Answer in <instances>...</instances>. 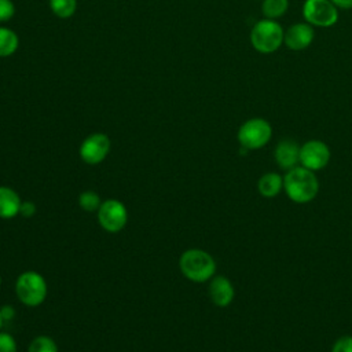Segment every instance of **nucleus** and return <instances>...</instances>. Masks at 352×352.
I'll return each instance as SVG.
<instances>
[{
    "instance_id": "f257e3e1",
    "label": "nucleus",
    "mask_w": 352,
    "mask_h": 352,
    "mask_svg": "<svg viewBox=\"0 0 352 352\" xmlns=\"http://www.w3.org/2000/svg\"><path fill=\"white\" fill-rule=\"evenodd\" d=\"M283 191L294 204H308L319 192V180L314 170L301 165L286 170L283 176Z\"/></svg>"
},
{
    "instance_id": "f03ea898",
    "label": "nucleus",
    "mask_w": 352,
    "mask_h": 352,
    "mask_svg": "<svg viewBox=\"0 0 352 352\" xmlns=\"http://www.w3.org/2000/svg\"><path fill=\"white\" fill-rule=\"evenodd\" d=\"M179 268L188 280L204 283L214 276L216 261L208 252L192 248L182 253L179 258Z\"/></svg>"
},
{
    "instance_id": "7ed1b4c3",
    "label": "nucleus",
    "mask_w": 352,
    "mask_h": 352,
    "mask_svg": "<svg viewBox=\"0 0 352 352\" xmlns=\"http://www.w3.org/2000/svg\"><path fill=\"white\" fill-rule=\"evenodd\" d=\"M250 44L260 54H272L283 45L285 30L275 19L263 18L250 30Z\"/></svg>"
},
{
    "instance_id": "20e7f679",
    "label": "nucleus",
    "mask_w": 352,
    "mask_h": 352,
    "mask_svg": "<svg viewBox=\"0 0 352 352\" xmlns=\"http://www.w3.org/2000/svg\"><path fill=\"white\" fill-rule=\"evenodd\" d=\"M15 293L23 305L38 307L47 298L48 286L41 274L25 271L16 278Z\"/></svg>"
},
{
    "instance_id": "39448f33",
    "label": "nucleus",
    "mask_w": 352,
    "mask_h": 352,
    "mask_svg": "<svg viewBox=\"0 0 352 352\" xmlns=\"http://www.w3.org/2000/svg\"><path fill=\"white\" fill-rule=\"evenodd\" d=\"M272 138V126L271 124L261 118V117H253L246 120L238 129L236 139L242 148L250 151V150H258L264 147Z\"/></svg>"
},
{
    "instance_id": "423d86ee",
    "label": "nucleus",
    "mask_w": 352,
    "mask_h": 352,
    "mask_svg": "<svg viewBox=\"0 0 352 352\" xmlns=\"http://www.w3.org/2000/svg\"><path fill=\"white\" fill-rule=\"evenodd\" d=\"M302 16L312 26L330 28L338 21V8L330 0H305Z\"/></svg>"
},
{
    "instance_id": "0eeeda50",
    "label": "nucleus",
    "mask_w": 352,
    "mask_h": 352,
    "mask_svg": "<svg viewBox=\"0 0 352 352\" xmlns=\"http://www.w3.org/2000/svg\"><path fill=\"white\" fill-rule=\"evenodd\" d=\"M99 226L107 232L121 231L128 221V210L125 205L114 198L106 199L98 209Z\"/></svg>"
},
{
    "instance_id": "6e6552de",
    "label": "nucleus",
    "mask_w": 352,
    "mask_h": 352,
    "mask_svg": "<svg viewBox=\"0 0 352 352\" xmlns=\"http://www.w3.org/2000/svg\"><path fill=\"white\" fill-rule=\"evenodd\" d=\"M330 158V147L319 139H311L300 147V165L309 170L318 172L324 169L329 165Z\"/></svg>"
},
{
    "instance_id": "1a4fd4ad",
    "label": "nucleus",
    "mask_w": 352,
    "mask_h": 352,
    "mask_svg": "<svg viewBox=\"0 0 352 352\" xmlns=\"http://www.w3.org/2000/svg\"><path fill=\"white\" fill-rule=\"evenodd\" d=\"M110 139L106 133L95 132L88 135L80 144V158L89 165H98L107 157L110 151Z\"/></svg>"
},
{
    "instance_id": "9d476101",
    "label": "nucleus",
    "mask_w": 352,
    "mask_h": 352,
    "mask_svg": "<svg viewBox=\"0 0 352 352\" xmlns=\"http://www.w3.org/2000/svg\"><path fill=\"white\" fill-rule=\"evenodd\" d=\"M315 38L314 26L308 22H297L285 30L283 44L292 51H302L308 48Z\"/></svg>"
},
{
    "instance_id": "9b49d317",
    "label": "nucleus",
    "mask_w": 352,
    "mask_h": 352,
    "mask_svg": "<svg viewBox=\"0 0 352 352\" xmlns=\"http://www.w3.org/2000/svg\"><path fill=\"white\" fill-rule=\"evenodd\" d=\"M300 144L293 139H282L274 150V160L282 170H290L300 164Z\"/></svg>"
},
{
    "instance_id": "f8f14e48",
    "label": "nucleus",
    "mask_w": 352,
    "mask_h": 352,
    "mask_svg": "<svg viewBox=\"0 0 352 352\" xmlns=\"http://www.w3.org/2000/svg\"><path fill=\"white\" fill-rule=\"evenodd\" d=\"M208 292H209V297H210L212 302L220 308L228 307L234 301V297H235L234 285L224 275H214L209 280Z\"/></svg>"
},
{
    "instance_id": "ddd939ff",
    "label": "nucleus",
    "mask_w": 352,
    "mask_h": 352,
    "mask_svg": "<svg viewBox=\"0 0 352 352\" xmlns=\"http://www.w3.org/2000/svg\"><path fill=\"white\" fill-rule=\"evenodd\" d=\"M21 198L11 187L0 186V219H14L19 214Z\"/></svg>"
},
{
    "instance_id": "4468645a",
    "label": "nucleus",
    "mask_w": 352,
    "mask_h": 352,
    "mask_svg": "<svg viewBox=\"0 0 352 352\" xmlns=\"http://www.w3.org/2000/svg\"><path fill=\"white\" fill-rule=\"evenodd\" d=\"M257 190L264 198H274L283 190V176L276 172L264 173L257 182Z\"/></svg>"
},
{
    "instance_id": "2eb2a0df",
    "label": "nucleus",
    "mask_w": 352,
    "mask_h": 352,
    "mask_svg": "<svg viewBox=\"0 0 352 352\" xmlns=\"http://www.w3.org/2000/svg\"><path fill=\"white\" fill-rule=\"evenodd\" d=\"M18 47H19L18 34L7 26H0V58H7L14 55Z\"/></svg>"
},
{
    "instance_id": "dca6fc26",
    "label": "nucleus",
    "mask_w": 352,
    "mask_h": 352,
    "mask_svg": "<svg viewBox=\"0 0 352 352\" xmlns=\"http://www.w3.org/2000/svg\"><path fill=\"white\" fill-rule=\"evenodd\" d=\"M289 10V0H261V12L267 19H278Z\"/></svg>"
},
{
    "instance_id": "f3484780",
    "label": "nucleus",
    "mask_w": 352,
    "mask_h": 352,
    "mask_svg": "<svg viewBox=\"0 0 352 352\" xmlns=\"http://www.w3.org/2000/svg\"><path fill=\"white\" fill-rule=\"evenodd\" d=\"M51 11L62 19L70 18L77 8V0H48Z\"/></svg>"
},
{
    "instance_id": "a211bd4d",
    "label": "nucleus",
    "mask_w": 352,
    "mask_h": 352,
    "mask_svg": "<svg viewBox=\"0 0 352 352\" xmlns=\"http://www.w3.org/2000/svg\"><path fill=\"white\" fill-rule=\"evenodd\" d=\"M28 352H58V345L48 336H37L29 344Z\"/></svg>"
},
{
    "instance_id": "6ab92c4d",
    "label": "nucleus",
    "mask_w": 352,
    "mask_h": 352,
    "mask_svg": "<svg viewBox=\"0 0 352 352\" xmlns=\"http://www.w3.org/2000/svg\"><path fill=\"white\" fill-rule=\"evenodd\" d=\"M102 201L100 197L95 191H84L78 195V205L85 212H98Z\"/></svg>"
},
{
    "instance_id": "aec40b11",
    "label": "nucleus",
    "mask_w": 352,
    "mask_h": 352,
    "mask_svg": "<svg viewBox=\"0 0 352 352\" xmlns=\"http://www.w3.org/2000/svg\"><path fill=\"white\" fill-rule=\"evenodd\" d=\"M331 352H352V336L345 334L337 338L331 346Z\"/></svg>"
},
{
    "instance_id": "412c9836",
    "label": "nucleus",
    "mask_w": 352,
    "mask_h": 352,
    "mask_svg": "<svg viewBox=\"0 0 352 352\" xmlns=\"http://www.w3.org/2000/svg\"><path fill=\"white\" fill-rule=\"evenodd\" d=\"M0 352H16V341L10 333L0 331Z\"/></svg>"
},
{
    "instance_id": "4be33fe9",
    "label": "nucleus",
    "mask_w": 352,
    "mask_h": 352,
    "mask_svg": "<svg viewBox=\"0 0 352 352\" xmlns=\"http://www.w3.org/2000/svg\"><path fill=\"white\" fill-rule=\"evenodd\" d=\"M15 14V6L12 0H0V22L10 21Z\"/></svg>"
},
{
    "instance_id": "5701e85b",
    "label": "nucleus",
    "mask_w": 352,
    "mask_h": 352,
    "mask_svg": "<svg viewBox=\"0 0 352 352\" xmlns=\"http://www.w3.org/2000/svg\"><path fill=\"white\" fill-rule=\"evenodd\" d=\"M37 208L34 205V202L32 201H22L21 208H19V214L23 217H32L36 213Z\"/></svg>"
},
{
    "instance_id": "b1692460",
    "label": "nucleus",
    "mask_w": 352,
    "mask_h": 352,
    "mask_svg": "<svg viewBox=\"0 0 352 352\" xmlns=\"http://www.w3.org/2000/svg\"><path fill=\"white\" fill-rule=\"evenodd\" d=\"M338 10H351L352 0H330Z\"/></svg>"
},
{
    "instance_id": "393cba45",
    "label": "nucleus",
    "mask_w": 352,
    "mask_h": 352,
    "mask_svg": "<svg viewBox=\"0 0 352 352\" xmlns=\"http://www.w3.org/2000/svg\"><path fill=\"white\" fill-rule=\"evenodd\" d=\"M1 314H3L4 320H10V319L14 318V309H12V307H10V305L1 308Z\"/></svg>"
},
{
    "instance_id": "a878e982",
    "label": "nucleus",
    "mask_w": 352,
    "mask_h": 352,
    "mask_svg": "<svg viewBox=\"0 0 352 352\" xmlns=\"http://www.w3.org/2000/svg\"><path fill=\"white\" fill-rule=\"evenodd\" d=\"M3 323H4V318H3V314H1V309H0V329H1Z\"/></svg>"
},
{
    "instance_id": "bb28decb",
    "label": "nucleus",
    "mask_w": 352,
    "mask_h": 352,
    "mask_svg": "<svg viewBox=\"0 0 352 352\" xmlns=\"http://www.w3.org/2000/svg\"><path fill=\"white\" fill-rule=\"evenodd\" d=\"M0 286H1V276H0Z\"/></svg>"
}]
</instances>
